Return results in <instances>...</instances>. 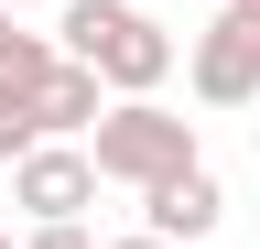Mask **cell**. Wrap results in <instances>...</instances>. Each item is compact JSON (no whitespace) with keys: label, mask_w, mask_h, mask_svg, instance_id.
Returning <instances> with one entry per match:
<instances>
[{"label":"cell","mask_w":260,"mask_h":249,"mask_svg":"<svg viewBox=\"0 0 260 249\" xmlns=\"http://www.w3.org/2000/svg\"><path fill=\"white\" fill-rule=\"evenodd\" d=\"M206 11H228V0H206Z\"/></svg>","instance_id":"obj_13"},{"label":"cell","mask_w":260,"mask_h":249,"mask_svg":"<svg viewBox=\"0 0 260 249\" xmlns=\"http://www.w3.org/2000/svg\"><path fill=\"white\" fill-rule=\"evenodd\" d=\"M54 44L76 54V65H98L119 98H162V76H174V33H162L141 0H65Z\"/></svg>","instance_id":"obj_1"},{"label":"cell","mask_w":260,"mask_h":249,"mask_svg":"<svg viewBox=\"0 0 260 249\" xmlns=\"http://www.w3.org/2000/svg\"><path fill=\"white\" fill-rule=\"evenodd\" d=\"M22 249H109V238H87V217H76V228H22Z\"/></svg>","instance_id":"obj_7"},{"label":"cell","mask_w":260,"mask_h":249,"mask_svg":"<svg viewBox=\"0 0 260 249\" xmlns=\"http://www.w3.org/2000/svg\"><path fill=\"white\" fill-rule=\"evenodd\" d=\"M11 44H22V11H11V0H0V65H11Z\"/></svg>","instance_id":"obj_8"},{"label":"cell","mask_w":260,"mask_h":249,"mask_svg":"<svg viewBox=\"0 0 260 249\" xmlns=\"http://www.w3.org/2000/svg\"><path fill=\"white\" fill-rule=\"evenodd\" d=\"M141 228H152V238H174V249L217 238V228H228V184H217L206 163H195V173H174V184H152V195H141Z\"/></svg>","instance_id":"obj_5"},{"label":"cell","mask_w":260,"mask_h":249,"mask_svg":"<svg viewBox=\"0 0 260 249\" xmlns=\"http://www.w3.org/2000/svg\"><path fill=\"white\" fill-rule=\"evenodd\" d=\"M98 184H109V173H98L87 141H44L32 163H11V206L32 217V228H76V217L98 206Z\"/></svg>","instance_id":"obj_4"},{"label":"cell","mask_w":260,"mask_h":249,"mask_svg":"<svg viewBox=\"0 0 260 249\" xmlns=\"http://www.w3.org/2000/svg\"><path fill=\"white\" fill-rule=\"evenodd\" d=\"M11 11H44V0H11ZM54 11H65V0H54Z\"/></svg>","instance_id":"obj_10"},{"label":"cell","mask_w":260,"mask_h":249,"mask_svg":"<svg viewBox=\"0 0 260 249\" xmlns=\"http://www.w3.org/2000/svg\"><path fill=\"white\" fill-rule=\"evenodd\" d=\"M0 249H22V238H11V228H0Z\"/></svg>","instance_id":"obj_12"},{"label":"cell","mask_w":260,"mask_h":249,"mask_svg":"<svg viewBox=\"0 0 260 249\" xmlns=\"http://www.w3.org/2000/svg\"><path fill=\"white\" fill-rule=\"evenodd\" d=\"M98 173L109 184H130V195H152V184H174V173H195L206 152H195V119L184 109H162V98H119L109 119H98Z\"/></svg>","instance_id":"obj_2"},{"label":"cell","mask_w":260,"mask_h":249,"mask_svg":"<svg viewBox=\"0 0 260 249\" xmlns=\"http://www.w3.org/2000/svg\"><path fill=\"white\" fill-rule=\"evenodd\" d=\"M109 249H174V238H152V228H130V238H109Z\"/></svg>","instance_id":"obj_9"},{"label":"cell","mask_w":260,"mask_h":249,"mask_svg":"<svg viewBox=\"0 0 260 249\" xmlns=\"http://www.w3.org/2000/svg\"><path fill=\"white\" fill-rule=\"evenodd\" d=\"M184 87L206 109H260V22L249 11H206V33L184 44Z\"/></svg>","instance_id":"obj_3"},{"label":"cell","mask_w":260,"mask_h":249,"mask_svg":"<svg viewBox=\"0 0 260 249\" xmlns=\"http://www.w3.org/2000/svg\"><path fill=\"white\" fill-rule=\"evenodd\" d=\"M54 130H44V98H22V87H0V173L11 163H32Z\"/></svg>","instance_id":"obj_6"},{"label":"cell","mask_w":260,"mask_h":249,"mask_svg":"<svg viewBox=\"0 0 260 249\" xmlns=\"http://www.w3.org/2000/svg\"><path fill=\"white\" fill-rule=\"evenodd\" d=\"M228 11H249V22H260V0H228Z\"/></svg>","instance_id":"obj_11"}]
</instances>
